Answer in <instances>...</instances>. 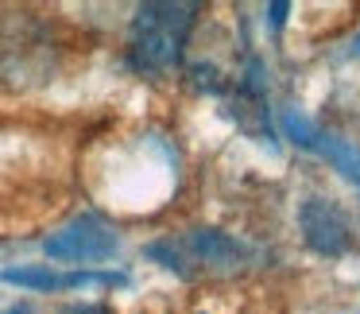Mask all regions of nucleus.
I'll return each mask as SVG.
<instances>
[{
  "instance_id": "obj_7",
  "label": "nucleus",
  "mask_w": 360,
  "mask_h": 314,
  "mask_svg": "<svg viewBox=\"0 0 360 314\" xmlns=\"http://www.w3.org/2000/svg\"><path fill=\"white\" fill-rule=\"evenodd\" d=\"M63 314H112L105 303H74V306H66Z\"/></svg>"
},
{
  "instance_id": "obj_2",
  "label": "nucleus",
  "mask_w": 360,
  "mask_h": 314,
  "mask_svg": "<svg viewBox=\"0 0 360 314\" xmlns=\"http://www.w3.org/2000/svg\"><path fill=\"white\" fill-rule=\"evenodd\" d=\"M148 256L190 280V275L236 272V268L252 256V249L244 241H236V237L221 233V229H190V233L148 244Z\"/></svg>"
},
{
  "instance_id": "obj_4",
  "label": "nucleus",
  "mask_w": 360,
  "mask_h": 314,
  "mask_svg": "<svg viewBox=\"0 0 360 314\" xmlns=\"http://www.w3.org/2000/svg\"><path fill=\"white\" fill-rule=\"evenodd\" d=\"M298 221H302L306 244L321 256H345L352 244L349 233V218L341 213V206L326 202V198H306L302 210H298Z\"/></svg>"
},
{
  "instance_id": "obj_9",
  "label": "nucleus",
  "mask_w": 360,
  "mask_h": 314,
  "mask_svg": "<svg viewBox=\"0 0 360 314\" xmlns=\"http://www.w3.org/2000/svg\"><path fill=\"white\" fill-rule=\"evenodd\" d=\"M4 314H32L27 306H12V310H4Z\"/></svg>"
},
{
  "instance_id": "obj_8",
  "label": "nucleus",
  "mask_w": 360,
  "mask_h": 314,
  "mask_svg": "<svg viewBox=\"0 0 360 314\" xmlns=\"http://www.w3.org/2000/svg\"><path fill=\"white\" fill-rule=\"evenodd\" d=\"M287 12H290V4H271V24H275V27H283Z\"/></svg>"
},
{
  "instance_id": "obj_1",
  "label": "nucleus",
  "mask_w": 360,
  "mask_h": 314,
  "mask_svg": "<svg viewBox=\"0 0 360 314\" xmlns=\"http://www.w3.org/2000/svg\"><path fill=\"white\" fill-rule=\"evenodd\" d=\"M198 4H140L128 32V63L140 74H167L182 63V47L198 20Z\"/></svg>"
},
{
  "instance_id": "obj_6",
  "label": "nucleus",
  "mask_w": 360,
  "mask_h": 314,
  "mask_svg": "<svg viewBox=\"0 0 360 314\" xmlns=\"http://www.w3.org/2000/svg\"><path fill=\"white\" fill-rule=\"evenodd\" d=\"M310 148L321 151V156H326L349 182H360V148L352 140H345V136H337V132H321L318 128L314 140H310Z\"/></svg>"
},
{
  "instance_id": "obj_3",
  "label": "nucleus",
  "mask_w": 360,
  "mask_h": 314,
  "mask_svg": "<svg viewBox=\"0 0 360 314\" xmlns=\"http://www.w3.org/2000/svg\"><path fill=\"white\" fill-rule=\"evenodd\" d=\"M120 249L117 229L97 213H82V218L66 221L63 229L43 241V252L63 264H97V260H112Z\"/></svg>"
},
{
  "instance_id": "obj_5",
  "label": "nucleus",
  "mask_w": 360,
  "mask_h": 314,
  "mask_svg": "<svg viewBox=\"0 0 360 314\" xmlns=\"http://www.w3.org/2000/svg\"><path fill=\"white\" fill-rule=\"evenodd\" d=\"M4 280L27 291H74V287H117L124 275L117 272H55V268H8Z\"/></svg>"
},
{
  "instance_id": "obj_10",
  "label": "nucleus",
  "mask_w": 360,
  "mask_h": 314,
  "mask_svg": "<svg viewBox=\"0 0 360 314\" xmlns=\"http://www.w3.org/2000/svg\"><path fill=\"white\" fill-rule=\"evenodd\" d=\"M352 55H360V35H356V43H352Z\"/></svg>"
}]
</instances>
